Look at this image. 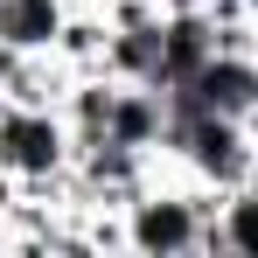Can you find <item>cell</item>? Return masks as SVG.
<instances>
[{
	"mask_svg": "<svg viewBox=\"0 0 258 258\" xmlns=\"http://www.w3.org/2000/svg\"><path fill=\"white\" fill-rule=\"evenodd\" d=\"M216 188L188 181V174L161 161V174L147 188L126 196V251L140 258H188V251H223V230H216Z\"/></svg>",
	"mask_w": 258,
	"mask_h": 258,
	"instance_id": "obj_1",
	"label": "cell"
},
{
	"mask_svg": "<svg viewBox=\"0 0 258 258\" xmlns=\"http://www.w3.org/2000/svg\"><path fill=\"white\" fill-rule=\"evenodd\" d=\"M77 161V133L63 105H14L0 98V168L21 174L28 188H56Z\"/></svg>",
	"mask_w": 258,
	"mask_h": 258,
	"instance_id": "obj_2",
	"label": "cell"
},
{
	"mask_svg": "<svg viewBox=\"0 0 258 258\" xmlns=\"http://www.w3.org/2000/svg\"><path fill=\"white\" fill-rule=\"evenodd\" d=\"M181 91H188L203 112L244 119V112L258 105V49H216V56H210V63H203Z\"/></svg>",
	"mask_w": 258,
	"mask_h": 258,
	"instance_id": "obj_3",
	"label": "cell"
},
{
	"mask_svg": "<svg viewBox=\"0 0 258 258\" xmlns=\"http://www.w3.org/2000/svg\"><path fill=\"white\" fill-rule=\"evenodd\" d=\"M168 126H174V105H168V84H119V105H112V140H126L140 154H161L168 147Z\"/></svg>",
	"mask_w": 258,
	"mask_h": 258,
	"instance_id": "obj_4",
	"label": "cell"
},
{
	"mask_svg": "<svg viewBox=\"0 0 258 258\" xmlns=\"http://www.w3.org/2000/svg\"><path fill=\"white\" fill-rule=\"evenodd\" d=\"M216 56V21L210 7H188V14H161V84H188L203 63Z\"/></svg>",
	"mask_w": 258,
	"mask_h": 258,
	"instance_id": "obj_5",
	"label": "cell"
},
{
	"mask_svg": "<svg viewBox=\"0 0 258 258\" xmlns=\"http://www.w3.org/2000/svg\"><path fill=\"white\" fill-rule=\"evenodd\" d=\"M77 0H0V49L56 56V35L70 28Z\"/></svg>",
	"mask_w": 258,
	"mask_h": 258,
	"instance_id": "obj_6",
	"label": "cell"
},
{
	"mask_svg": "<svg viewBox=\"0 0 258 258\" xmlns=\"http://www.w3.org/2000/svg\"><path fill=\"white\" fill-rule=\"evenodd\" d=\"M105 77H119V84H161V21H147V28H112V42H105Z\"/></svg>",
	"mask_w": 258,
	"mask_h": 258,
	"instance_id": "obj_7",
	"label": "cell"
},
{
	"mask_svg": "<svg viewBox=\"0 0 258 258\" xmlns=\"http://www.w3.org/2000/svg\"><path fill=\"white\" fill-rule=\"evenodd\" d=\"M216 230H223V251H230V258H258V181L223 188V203H216Z\"/></svg>",
	"mask_w": 258,
	"mask_h": 258,
	"instance_id": "obj_8",
	"label": "cell"
}]
</instances>
